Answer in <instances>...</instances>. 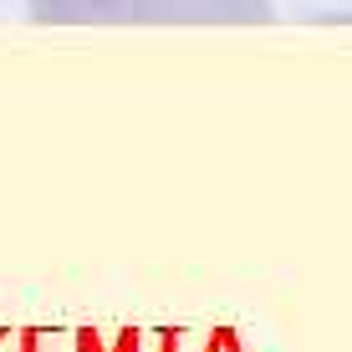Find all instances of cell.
<instances>
[{
    "label": "cell",
    "instance_id": "1",
    "mask_svg": "<svg viewBox=\"0 0 352 352\" xmlns=\"http://www.w3.org/2000/svg\"><path fill=\"white\" fill-rule=\"evenodd\" d=\"M271 0H133L128 26H265Z\"/></svg>",
    "mask_w": 352,
    "mask_h": 352
},
{
    "label": "cell",
    "instance_id": "2",
    "mask_svg": "<svg viewBox=\"0 0 352 352\" xmlns=\"http://www.w3.org/2000/svg\"><path fill=\"white\" fill-rule=\"evenodd\" d=\"M133 0H26L36 26H128Z\"/></svg>",
    "mask_w": 352,
    "mask_h": 352
}]
</instances>
